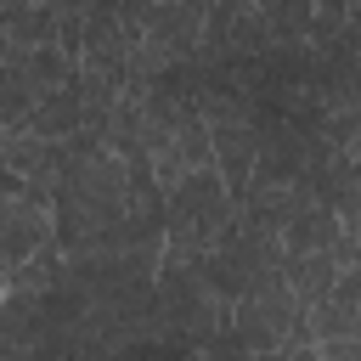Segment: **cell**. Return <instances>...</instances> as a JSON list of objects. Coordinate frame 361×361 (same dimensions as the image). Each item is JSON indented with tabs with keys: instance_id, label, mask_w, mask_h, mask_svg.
I'll return each instance as SVG.
<instances>
[{
	"instance_id": "6da1fadb",
	"label": "cell",
	"mask_w": 361,
	"mask_h": 361,
	"mask_svg": "<svg viewBox=\"0 0 361 361\" xmlns=\"http://www.w3.org/2000/svg\"><path fill=\"white\" fill-rule=\"evenodd\" d=\"M231 231H237V197L226 192L214 164L197 169V175H180L175 186H164V254L203 259Z\"/></svg>"
},
{
	"instance_id": "7a4b0ae2",
	"label": "cell",
	"mask_w": 361,
	"mask_h": 361,
	"mask_svg": "<svg viewBox=\"0 0 361 361\" xmlns=\"http://www.w3.org/2000/svg\"><path fill=\"white\" fill-rule=\"evenodd\" d=\"M231 338L248 355H282V350H293V344L310 338L305 333V310H299V299L282 282V265L259 271L248 282V293L231 305Z\"/></svg>"
},
{
	"instance_id": "3957f363",
	"label": "cell",
	"mask_w": 361,
	"mask_h": 361,
	"mask_svg": "<svg viewBox=\"0 0 361 361\" xmlns=\"http://www.w3.org/2000/svg\"><path fill=\"white\" fill-rule=\"evenodd\" d=\"M51 243H56L51 197H0V288Z\"/></svg>"
},
{
	"instance_id": "277c9868",
	"label": "cell",
	"mask_w": 361,
	"mask_h": 361,
	"mask_svg": "<svg viewBox=\"0 0 361 361\" xmlns=\"http://www.w3.org/2000/svg\"><path fill=\"white\" fill-rule=\"evenodd\" d=\"M333 243H338V214H333L322 197H305V203L282 220V231H276L282 259H299V254H327Z\"/></svg>"
},
{
	"instance_id": "5b68a950",
	"label": "cell",
	"mask_w": 361,
	"mask_h": 361,
	"mask_svg": "<svg viewBox=\"0 0 361 361\" xmlns=\"http://www.w3.org/2000/svg\"><path fill=\"white\" fill-rule=\"evenodd\" d=\"M0 45L6 51L56 45V11H51V0H6L0 6Z\"/></svg>"
},
{
	"instance_id": "8992f818",
	"label": "cell",
	"mask_w": 361,
	"mask_h": 361,
	"mask_svg": "<svg viewBox=\"0 0 361 361\" xmlns=\"http://www.w3.org/2000/svg\"><path fill=\"white\" fill-rule=\"evenodd\" d=\"M305 333H310V344H327V338H361V299L327 293L322 305L305 310Z\"/></svg>"
},
{
	"instance_id": "52a82bcc",
	"label": "cell",
	"mask_w": 361,
	"mask_h": 361,
	"mask_svg": "<svg viewBox=\"0 0 361 361\" xmlns=\"http://www.w3.org/2000/svg\"><path fill=\"white\" fill-rule=\"evenodd\" d=\"M316 350H322V361H361V338H327Z\"/></svg>"
},
{
	"instance_id": "ba28073f",
	"label": "cell",
	"mask_w": 361,
	"mask_h": 361,
	"mask_svg": "<svg viewBox=\"0 0 361 361\" xmlns=\"http://www.w3.org/2000/svg\"><path fill=\"white\" fill-rule=\"evenodd\" d=\"M282 361H322V350L305 338V344H293V350H282Z\"/></svg>"
},
{
	"instance_id": "9c48e42d",
	"label": "cell",
	"mask_w": 361,
	"mask_h": 361,
	"mask_svg": "<svg viewBox=\"0 0 361 361\" xmlns=\"http://www.w3.org/2000/svg\"><path fill=\"white\" fill-rule=\"evenodd\" d=\"M248 6H254V11H265V6H271V0H248Z\"/></svg>"
}]
</instances>
